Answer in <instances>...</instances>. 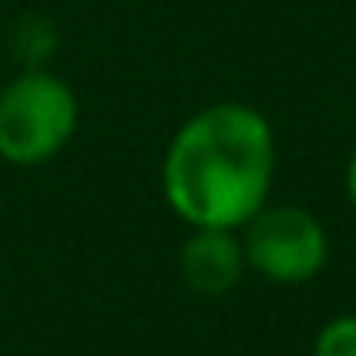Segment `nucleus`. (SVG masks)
I'll return each mask as SVG.
<instances>
[{
  "mask_svg": "<svg viewBox=\"0 0 356 356\" xmlns=\"http://www.w3.org/2000/svg\"><path fill=\"white\" fill-rule=\"evenodd\" d=\"M276 134L249 104H215L192 115L169 142L165 200L188 226L238 230L268 203Z\"/></svg>",
  "mask_w": 356,
  "mask_h": 356,
  "instance_id": "nucleus-1",
  "label": "nucleus"
},
{
  "mask_svg": "<svg viewBox=\"0 0 356 356\" xmlns=\"http://www.w3.org/2000/svg\"><path fill=\"white\" fill-rule=\"evenodd\" d=\"M314 356H356V314H341L322 325Z\"/></svg>",
  "mask_w": 356,
  "mask_h": 356,
  "instance_id": "nucleus-6",
  "label": "nucleus"
},
{
  "mask_svg": "<svg viewBox=\"0 0 356 356\" xmlns=\"http://www.w3.org/2000/svg\"><path fill=\"white\" fill-rule=\"evenodd\" d=\"M54 27L47 24V19H39V16H27L24 24H19V31H16V54H19V62H27V65H39L42 58L54 50Z\"/></svg>",
  "mask_w": 356,
  "mask_h": 356,
  "instance_id": "nucleus-5",
  "label": "nucleus"
},
{
  "mask_svg": "<svg viewBox=\"0 0 356 356\" xmlns=\"http://www.w3.org/2000/svg\"><path fill=\"white\" fill-rule=\"evenodd\" d=\"M77 131V96L62 77L27 70L0 92V157L42 165L65 149Z\"/></svg>",
  "mask_w": 356,
  "mask_h": 356,
  "instance_id": "nucleus-2",
  "label": "nucleus"
},
{
  "mask_svg": "<svg viewBox=\"0 0 356 356\" xmlns=\"http://www.w3.org/2000/svg\"><path fill=\"white\" fill-rule=\"evenodd\" d=\"M180 272L184 284L200 295H222L245 272V249L234 238V230H200L188 238L184 253H180Z\"/></svg>",
  "mask_w": 356,
  "mask_h": 356,
  "instance_id": "nucleus-4",
  "label": "nucleus"
},
{
  "mask_svg": "<svg viewBox=\"0 0 356 356\" xmlns=\"http://www.w3.org/2000/svg\"><path fill=\"white\" fill-rule=\"evenodd\" d=\"M348 200H353V207H356V154H353V161H348Z\"/></svg>",
  "mask_w": 356,
  "mask_h": 356,
  "instance_id": "nucleus-7",
  "label": "nucleus"
},
{
  "mask_svg": "<svg viewBox=\"0 0 356 356\" xmlns=\"http://www.w3.org/2000/svg\"><path fill=\"white\" fill-rule=\"evenodd\" d=\"M245 264L272 284H307L322 272L330 241L310 211L291 203H264L245 222Z\"/></svg>",
  "mask_w": 356,
  "mask_h": 356,
  "instance_id": "nucleus-3",
  "label": "nucleus"
}]
</instances>
